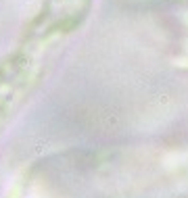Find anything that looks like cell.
Segmentation results:
<instances>
[{"label":"cell","mask_w":188,"mask_h":198,"mask_svg":"<svg viewBox=\"0 0 188 198\" xmlns=\"http://www.w3.org/2000/svg\"><path fill=\"white\" fill-rule=\"evenodd\" d=\"M94 0H42L15 48L0 59V138L27 104L67 40L86 23Z\"/></svg>","instance_id":"cell-1"}]
</instances>
